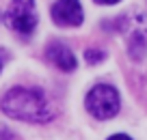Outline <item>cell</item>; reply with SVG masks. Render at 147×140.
I'll list each match as a JSON object with an SVG mask.
<instances>
[{
  "mask_svg": "<svg viewBox=\"0 0 147 140\" xmlns=\"http://www.w3.org/2000/svg\"><path fill=\"white\" fill-rule=\"evenodd\" d=\"M46 54H48V58L65 73L76 71V67H78V60H76L74 52L69 50L65 43H61V41H52V43L46 48Z\"/></svg>",
  "mask_w": 147,
  "mask_h": 140,
  "instance_id": "cell-6",
  "label": "cell"
},
{
  "mask_svg": "<svg viewBox=\"0 0 147 140\" xmlns=\"http://www.w3.org/2000/svg\"><path fill=\"white\" fill-rule=\"evenodd\" d=\"M0 71H2V58H0Z\"/></svg>",
  "mask_w": 147,
  "mask_h": 140,
  "instance_id": "cell-11",
  "label": "cell"
},
{
  "mask_svg": "<svg viewBox=\"0 0 147 140\" xmlns=\"http://www.w3.org/2000/svg\"><path fill=\"white\" fill-rule=\"evenodd\" d=\"M52 19L56 26H80L84 22V11L80 0H56L52 5Z\"/></svg>",
  "mask_w": 147,
  "mask_h": 140,
  "instance_id": "cell-5",
  "label": "cell"
},
{
  "mask_svg": "<svg viewBox=\"0 0 147 140\" xmlns=\"http://www.w3.org/2000/svg\"><path fill=\"white\" fill-rule=\"evenodd\" d=\"M108 140H132L130 136H125V134H115V136H110Z\"/></svg>",
  "mask_w": 147,
  "mask_h": 140,
  "instance_id": "cell-9",
  "label": "cell"
},
{
  "mask_svg": "<svg viewBox=\"0 0 147 140\" xmlns=\"http://www.w3.org/2000/svg\"><path fill=\"white\" fill-rule=\"evenodd\" d=\"M121 30L128 37V52L134 60H141L147 52V19L136 15V22L121 24Z\"/></svg>",
  "mask_w": 147,
  "mask_h": 140,
  "instance_id": "cell-4",
  "label": "cell"
},
{
  "mask_svg": "<svg viewBox=\"0 0 147 140\" xmlns=\"http://www.w3.org/2000/svg\"><path fill=\"white\" fill-rule=\"evenodd\" d=\"M97 5H117L119 0H95Z\"/></svg>",
  "mask_w": 147,
  "mask_h": 140,
  "instance_id": "cell-10",
  "label": "cell"
},
{
  "mask_svg": "<svg viewBox=\"0 0 147 140\" xmlns=\"http://www.w3.org/2000/svg\"><path fill=\"white\" fill-rule=\"evenodd\" d=\"M104 52L102 50H95V48H89L87 50V54H84V60H87L89 65H97V63H102L104 60Z\"/></svg>",
  "mask_w": 147,
  "mask_h": 140,
  "instance_id": "cell-7",
  "label": "cell"
},
{
  "mask_svg": "<svg viewBox=\"0 0 147 140\" xmlns=\"http://www.w3.org/2000/svg\"><path fill=\"white\" fill-rule=\"evenodd\" d=\"M119 93H117L115 86L110 84H95L91 90L87 93V99H84V108L91 117L106 121V119H113L119 112Z\"/></svg>",
  "mask_w": 147,
  "mask_h": 140,
  "instance_id": "cell-2",
  "label": "cell"
},
{
  "mask_svg": "<svg viewBox=\"0 0 147 140\" xmlns=\"http://www.w3.org/2000/svg\"><path fill=\"white\" fill-rule=\"evenodd\" d=\"M0 140H13V134H11L5 125H0Z\"/></svg>",
  "mask_w": 147,
  "mask_h": 140,
  "instance_id": "cell-8",
  "label": "cell"
},
{
  "mask_svg": "<svg viewBox=\"0 0 147 140\" xmlns=\"http://www.w3.org/2000/svg\"><path fill=\"white\" fill-rule=\"evenodd\" d=\"M5 22L11 30L20 32V35H30L37 26L35 0H11L5 13Z\"/></svg>",
  "mask_w": 147,
  "mask_h": 140,
  "instance_id": "cell-3",
  "label": "cell"
},
{
  "mask_svg": "<svg viewBox=\"0 0 147 140\" xmlns=\"http://www.w3.org/2000/svg\"><path fill=\"white\" fill-rule=\"evenodd\" d=\"M0 108L7 117L26 123H48L54 119L56 110L41 88L13 86L0 99Z\"/></svg>",
  "mask_w": 147,
  "mask_h": 140,
  "instance_id": "cell-1",
  "label": "cell"
}]
</instances>
